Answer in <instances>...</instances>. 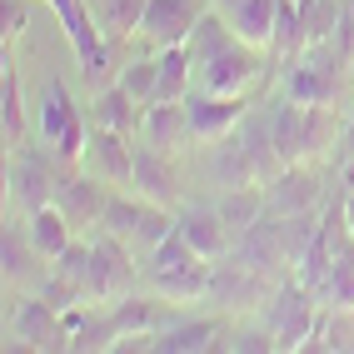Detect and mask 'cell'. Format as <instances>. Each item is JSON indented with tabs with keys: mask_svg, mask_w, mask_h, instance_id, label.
Returning <instances> with one entry per match:
<instances>
[{
	"mask_svg": "<svg viewBox=\"0 0 354 354\" xmlns=\"http://www.w3.org/2000/svg\"><path fill=\"white\" fill-rule=\"evenodd\" d=\"M190 55H195V90H209V95H250L259 80V50L230 30L220 10H209L195 26Z\"/></svg>",
	"mask_w": 354,
	"mask_h": 354,
	"instance_id": "1",
	"label": "cell"
},
{
	"mask_svg": "<svg viewBox=\"0 0 354 354\" xmlns=\"http://www.w3.org/2000/svg\"><path fill=\"white\" fill-rule=\"evenodd\" d=\"M335 135V105H299V100H279L270 110V140L279 150V165H304L319 155Z\"/></svg>",
	"mask_w": 354,
	"mask_h": 354,
	"instance_id": "2",
	"label": "cell"
},
{
	"mask_svg": "<svg viewBox=\"0 0 354 354\" xmlns=\"http://www.w3.org/2000/svg\"><path fill=\"white\" fill-rule=\"evenodd\" d=\"M285 165L270 140V115H245L240 140H230L220 150V180L225 185H270Z\"/></svg>",
	"mask_w": 354,
	"mask_h": 354,
	"instance_id": "3",
	"label": "cell"
},
{
	"mask_svg": "<svg viewBox=\"0 0 354 354\" xmlns=\"http://www.w3.org/2000/svg\"><path fill=\"white\" fill-rule=\"evenodd\" d=\"M40 135H45V145H50L55 155H65L70 165H80L85 140H90V115L75 105V95H70V85L60 75H50L45 90H40Z\"/></svg>",
	"mask_w": 354,
	"mask_h": 354,
	"instance_id": "4",
	"label": "cell"
},
{
	"mask_svg": "<svg viewBox=\"0 0 354 354\" xmlns=\"http://www.w3.org/2000/svg\"><path fill=\"white\" fill-rule=\"evenodd\" d=\"M315 319H319V295L299 279H279L274 295L265 299V324L279 349H304L315 335Z\"/></svg>",
	"mask_w": 354,
	"mask_h": 354,
	"instance_id": "5",
	"label": "cell"
},
{
	"mask_svg": "<svg viewBox=\"0 0 354 354\" xmlns=\"http://www.w3.org/2000/svg\"><path fill=\"white\" fill-rule=\"evenodd\" d=\"M20 349H40V354H55L70 349V329L65 315L55 310L45 295H20L15 299V315H10V335H6V354Z\"/></svg>",
	"mask_w": 354,
	"mask_h": 354,
	"instance_id": "6",
	"label": "cell"
},
{
	"mask_svg": "<svg viewBox=\"0 0 354 354\" xmlns=\"http://www.w3.org/2000/svg\"><path fill=\"white\" fill-rule=\"evenodd\" d=\"M130 285H135L130 240L100 230L95 240H90V299H95V304H110V299H120Z\"/></svg>",
	"mask_w": 354,
	"mask_h": 354,
	"instance_id": "7",
	"label": "cell"
},
{
	"mask_svg": "<svg viewBox=\"0 0 354 354\" xmlns=\"http://www.w3.org/2000/svg\"><path fill=\"white\" fill-rule=\"evenodd\" d=\"M65 155H55L50 145L45 150H30V145H20L15 150V165H10V185H15V195L26 209H40V205H50L55 200V185H60V170H65Z\"/></svg>",
	"mask_w": 354,
	"mask_h": 354,
	"instance_id": "8",
	"label": "cell"
},
{
	"mask_svg": "<svg viewBox=\"0 0 354 354\" xmlns=\"http://www.w3.org/2000/svg\"><path fill=\"white\" fill-rule=\"evenodd\" d=\"M80 165L95 180H105L110 190H130V185H135V145H130V135H120V130L90 125V140H85Z\"/></svg>",
	"mask_w": 354,
	"mask_h": 354,
	"instance_id": "9",
	"label": "cell"
},
{
	"mask_svg": "<svg viewBox=\"0 0 354 354\" xmlns=\"http://www.w3.org/2000/svg\"><path fill=\"white\" fill-rule=\"evenodd\" d=\"M185 110H190V130H195V140L220 145V140H230L234 130L245 125L250 95H209V90H190V95H185Z\"/></svg>",
	"mask_w": 354,
	"mask_h": 354,
	"instance_id": "10",
	"label": "cell"
},
{
	"mask_svg": "<svg viewBox=\"0 0 354 354\" xmlns=\"http://www.w3.org/2000/svg\"><path fill=\"white\" fill-rule=\"evenodd\" d=\"M110 185L95 180L90 170H60V185H55V205L65 209V220L75 230H90V225H105V205H110Z\"/></svg>",
	"mask_w": 354,
	"mask_h": 354,
	"instance_id": "11",
	"label": "cell"
},
{
	"mask_svg": "<svg viewBox=\"0 0 354 354\" xmlns=\"http://www.w3.org/2000/svg\"><path fill=\"white\" fill-rule=\"evenodd\" d=\"M209 6H215V0H150L140 35L150 45H180V40L195 35V26L209 15Z\"/></svg>",
	"mask_w": 354,
	"mask_h": 354,
	"instance_id": "12",
	"label": "cell"
},
{
	"mask_svg": "<svg viewBox=\"0 0 354 354\" xmlns=\"http://www.w3.org/2000/svg\"><path fill=\"white\" fill-rule=\"evenodd\" d=\"M40 265H45V254L30 240V225H6L0 230V270H6L10 290H40L45 279H50Z\"/></svg>",
	"mask_w": 354,
	"mask_h": 354,
	"instance_id": "13",
	"label": "cell"
},
{
	"mask_svg": "<svg viewBox=\"0 0 354 354\" xmlns=\"http://www.w3.org/2000/svg\"><path fill=\"white\" fill-rule=\"evenodd\" d=\"M130 190H135L140 200L170 209V205L180 200V170H175L170 150L145 145V140H140V145H135V185H130Z\"/></svg>",
	"mask_w": 354,
	"mask_h": 354,
	"instance_id": "14",
	"label": "cell"
},
{
	"mask_svg": "<svg viewBox=\"0 0 354 354\" xmlns=\"http://www.w3.org/2000/svg\"><path fill=\"white\" fill-rule=\"evenodd\" d=\"M175 230H180L205 259H225V254H230V225H225V215H220L215 205H180Z\"/></svg>",
	"mask_w": 354,
	"mask_h": 354,
	"instance_id": "15",
	"label": "cell"
},
{
	"mask_svg": "<svg viewBox=\"0 0 354 354\" xmlns=\"http://www.w3.org/2000/svg\"><path fill=\"white\" fill-rule=\"evenodd\" d=\"M140 140H145V145H160V150L190 145L195 130H190V110H185V100H150L145 115H140Z\"/></svg>",
	"mask_w": 354,
	"mask_h": 354,
	"instance_id": "16",
	"label": "cell"
},
{
	"mask_svg": "<svg viewBox=\"0 0 354 354\" xmlns=\"http://www.w3.org/2000/svg\"><path fill=\"white\" fill-rule=\"evenodd\" d=\"M215 10L230 20V30L240 35L245 45H254V50H270L274 20H279V0H220Z\"/></svg>",
	"mask_w": 354,
	"mask_h": 354,
	"instance_id": "17",
	"label": "cell"
},
{
	"mask_svg": "<svg viewBox=\"0 0 354 354\" xmlns=\"http://www.w3.org/2000/svg\"><path fill=\"white\" fill-rule=\"evenodd\" d=\"M265 200H270V215H299V209H315L319 200V180L299 165H285L270 185H265Z\"/></svg>",
	"mask_w": 354,
	"mask_h": 354,
	"instance_id": "18",
	"label": "cell"
},
{
	"mask_svg": "<svg viewBox=\"0 0 354 354\" xmlns=\"http://www.w3.org/2000/svg\"><path fill=\"white\" fill-rule=\"evenodd\" d=\"M140 115H145V105H140L120 80L105 85V90H95V100H90V125H100V130L140 135Z\"/></svg>",
	"mask_w": 354,
	"mask_h": 354,
	"instance_id": "19",
	"label": "cell"
},
{
	"mask_svg": "<svg viewBox=\"0 0 354 354\" xmlns=\"http://www.w3.org/2000/svg\"><path fill=\"white\" fill-rule=\"evenodd\" d=\"M0 145L10 155L26 145V90H20V70L6 50V65H0Z\"/></svg>",
	"mask_w": 354,
	"mask_h": 354,
	"instance_id": "20",
	"label": "cell"
},
{
	"mask_svg": "<svg viewBox=\"0 0 354 354\" xmlns=\"http://www.w3.org/2000/svg\"><path fill=\"white\" fill-rule=\"evenodd\" d=\"M225 324L220 319H170L155 335L160 354H200V349H225Z\"/></svg>",
	"mask_w": 354,
	"mask_h": 354,
	"instance_id": "21",
	"label": "cell"
},
{
	"mask_svg": "<svg viewBox=\"0 0 354 354\" xmlns=\"http://www.w3.org/2000/svg\"><path fill=\"white\" fill-rule=\"evenodd\" d=\"M26 225H30V240L40 245V254L50 259V265H55V259H60L70 245H75V225L65 220V209H60L55 200H50V205H40V209H30V220H26Z\"/></svg>",
	"mask_w": 354,
	"mask_h": 354,
	"instance_id": "22",
	"label": "cell"
},
{
	"mask_svg": "<svg viewBox=\"0 0 354 354\" xmlns=\"http://www.w3.org/2000/svg\"><path fill=\"white\" fill-rule=\"evenodd\" d=\"M145 6L150 0H90V15H95V26L105 30V40H130L140 35V26H145Z\"/></svg>",
	"mask_w": 354,
	"mask_h": 354,
	"instance_id": "23",
	"label": "cell"
},
{
	"mask_svg": "<svg viewBox=\"0 0 354 354\" xmlns=\"http://www.w3.org/2000/svg\"><path fill=\"white\" fill-rule=\"evenodd\" d=\"M110 315L120 324V335H160L165 324V299H140V295H120L110 299Z\"/></svg>",
	"mask_w": 354,
	"mask_h": 354,
	"instance_id": "24",
	"label": "cell"
},
{
	"mask_svg": "<svg viewBox=\"0 0 354 354\" xmlns=\"http://www.w3.org/2000/svg\"><path fill=\"white\" fill-rule=\"evenodd\" d=\"M209 274H215V265L200 259L190 270H150V285L160 295H170V299H205L209 295Z\"/></svg>",
	"mask_w": 354,
	"mask_h": 354,
	"instance_id": "25",
	"label": "cell"
},
{
	"mask_svg": "<svg viewBox=\"0 0 354 354\" xmlns=\"http://www.w3.org/2000/svg\"><path fill=\"white\" fill-rule=\"evenodd\" d=\"M304 349H335L349 354L354 349V310H335V304H319V319H315V335Z\"/></svg>",
	"mask_w": 354,
	"mask_h": 354,
	"instance_id": "26",
	"label": "cell"
},
{
	"mask_svg": "<svg viewBox=\"0 0 354 354\" xmlns=\"http://www.w3.org/2000/svg\"><path fill=\"white\" fill-rule=\"evenodd\" d=\"M319 304H335V310H354V240L335 250L329 259V274L319 285Z\"/></svg>",
	"mask_w": 354,
	"mask_h": 354,
	"instance_id": "27",
	"label": "cell"
},
{
	"mask_svg": "<svg viewBox=\"0 0 354 354\" xmlns=\"http://www.w3.org/2000/svg\"><path fill=\"white\" fill-rule=\"evenodd\" d=\"M215 209L225 215V225H230V230H240V234H245L250 225H259V220H265L270 200L259 195L254 185H230V190H225V200H220Z\"/></svg>",
	"mask_w": 354,
	"mask_h": 354,
	"instance_id": "28",
	"label": "cell"
},
{
	"mask_svg": "<svg viewBox=\"0 0 354 354\" xmlns=\"http://www.w3.org/2000/svg\"><path fill=\"white\" fill-rule=\"evenodd\" d=\"M270 55H274V60H299V55H304V15H299V0H279V20H274Z\"/></svg>",
	"mask_w": 354,
	"mask_h": 354,
	"instance_id": "29",
	"label": "cell"
},
{
	"mask_svg": "<svg viewBox=\"0 0 354 354\" xmlns=\"http://www.w3.org/2000/svg\"><path fill=\"white\" fill-rule=\"evenodd\" d=\"M120 85L130 90V95H135L140 105H150V100H155V85H160V65H155V55L120 65Z\"/></svg>",
	"mask_w": 354,
	"mask_h": 354,
	"instance_id": "30",
	"label": "cell"
},
{
	"mask_svg": "<svg viewBox=\"0 0 354 354\" xmlns=\"http://www.w3.org/2000/svg\"><path fill=\"white\" fill-rule=\"evenodd\" d=\"M30 26V10H26V0H0V40H6V50H10V40H20Z\"/></svg>",
	"mask_w": 354,
	"mask_h": 354,
	"instance_id": "31",
	"label": "cell"
},
{
	"mask_svg": "<svg viewBox=\"0 0 354 354\" xmlns=\"http://www.w3.org/2000/svg\"><path fill=\"white\" fill-rule=\"evenodd\" d=\"M225 349H234V354H250V349H254V354H270V349H279V344H274L270 324H265V329H245V335H234Z\"/></svg>",
	"mask_w": 354,
	"mask_h": 354,
	"instance_id": "32",
	"label": "cell"
},
{
	"mask_svg": "<svg viewBox=\"0 0 354 354\" xmlns=\"http://www.w3.org/2000/svg\"><path fill=\"white\" fill-rule=\"evenodd\" d=\"M344 160H354V115H349V125H344V135H339V160H335V165H344Z\"/></svg>",
	"mask_w": 354,
	"mask_h": 354,
	"instance_id": "33",
	"label": "cell"
},
{
	"mask_svg": "<svg viewBox=\"0 0 354 354\" xmlns=\"http://www.w3.org/2000/svg\"><path fill=\"white\" fill-rule=\"evenodd\" d=\"M339 180H344V190H354V160H344V165H339Z\"/></svg>",
	"mask_w": 354,
	"mask_h": 354,
	"instance_id": "34",
	"label": "cell"
},
{
	"mask_svg": "<svg viewBox=\"0 0 354 354\" xmlns=\"http://www.w3.org/2000/svg\"><path fill=\"white\" fill-rule=\"evenodd\" d=\"M344 215H349V234H354V190H349V205H344Z\"/></svg>",
	"mask_w": 354,
	"mask_h": 354,
	"instance_id": "35",
	"label": "cell"
},
{
	"mask_svg": "<svg viewBox=\"0 0 354 354\" xmlns=\"http://www.w3.org/2000/svg\"><path fill=\"white\" fill-rule=\"evenodd\" d=\"M215 6H220V0H215Z\"/></svg>",
	"mask_w": 354,
	"mask_h": 354,
	"instance_id": "36",
	"label": "cell"
}]
</instances>
